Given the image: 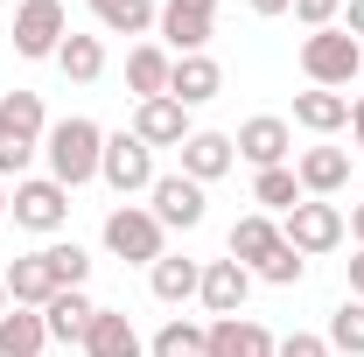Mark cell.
Wrapping results in <instances>:
<instances>
[{
    "label": "cell",
    "mask_w": 364,
    "mask_h": 357,
    "mask_svg": "<svg viewBox=\"0 0 364 357\" xmlns=\"http://www.w3.org/2000/svg\"><path fill=\"white\" fill-rule=\"evenodd\" d=\"M273 357H329V336H309V329H294V336H280Z\"/></svg>",
    "instance_id": "obj_34"
},
{
    "label": "cell",
    "mask_w": 364,
    "mask_h": 357,
    "mask_svg": "<svg viewBox=\"0 0 364 357\" xmlns=\"http://www.w3.org/2000/svg\"><path fill=\"white\" fill-rule=\"evenodd\" d=\"M134 134L147 140V147H182L196 127H189V105H176V98H140L134 105Z\"/></svg>",
    "instance_id": "obj_13"
},
{
    "label": "cell",
    "mask_w": 364,
    "mask_h": 357,
    "mask_svg": "<svg viewBox=\"0 0 364 357\" xmlns=\"http://www.w3.org/2000/svg\"><path fill=\"white\" fill-rule=\"evenodd\" d=\"M231 147H238L252 169H287V147H294V134H287V119L259 112V119H245V127L231 134Z\"/></svg>",
    "instance_id": "obj_12"
},
{
    "label": "cell",
    "mask_w": 364,
    "mask_h": 357,
    "mask_svg": "<svg viewBox=\"0 0 364 357\" xmlns=\"http://www.w3.org/2000/svg\"><path fill=\"white\" fill-rule=\"evenodd\" d=\"M252 14H267V21L273 14H294V0H252Z\"/></svg>",
    "instance_id": "obj_36"
},
{
    "label": "cell",
    "mask_w": 364,
    "mask_h": 357,
    "mask_svg": "<svg viewBox=\"0 0 364 357\" xmlns=\"http://www.w3.org/2000/svg\"><path fill=\"white\" fill-rule=\"evenodd\" d=\"M273 336L267 322H252V315H218L210 329H203V357H273Z\"/></svg>",
    "instance_id": "obj_9"
},
{
    "label": "cell",
    "mask_w": 364,
    "mask_h": 357,
    "mask_svg": "<svg viewBox=\"0 0 364 357\" xmlns=\"http://www.w3.org/2000/svg\"><path fill=\"white\" fill-rule=\"evenodd\" d=\"M105 252L127 260V267H154V260H161V218L140 211V203L105 211Z\"/></svg>",
    "instance_id": "obj_3"
},
{
    "label": "cell",
    "mask_w": 364,
    "mask_h": 357,
    "mask_svg": "<svg viewBox=\"0 0 364 357\" xmlns=\"http://www.w3.org/2000/svg\"><path fill=\"white\" fill-rule=\"evenodd\" d=\"M7 211H14L21 231H63V218H70V189H63L56 176H21L14 196H7Z\"/></svg>",
    "instance_id": "obj_5"
},
{
    "label": "cell",
    "mask_w": 364,
    "mask_h": 357,
    "mask_svg": "<svg viewBox=\"0 0 364 357\" xmlns=\"http://www.w3.org/2000/svg\"><path fill=\"white\" fill-rule=\"evenodd\" d=\"M56 70H63L70 85H98V78H105V43H98V36H63Z\"/></svg>",
    "instance_id": "obj_27"
},
{
    "label": "cell",
    "mask_w": 364,
    "mask_h": 357,
    "mask_svg": "<svg viewBox=\"0 0 364 357\" xmlns=\"http://www.w3.org/2000/svg\"><path fill=\"white\" fill-rule=\"evenodd\" d=\"M280 245H287V238H280V224H273L267 211H252V218H238V224H231V260H238L245 273H259L273 252H280Z\"/></svg>",
    "instance_id": "obj_15"
},
{
    "label": "cell",
    "mask_w": 364,
    "mask_h": 357,
    "mask_svg": "<svg viewBox=\"0 0 364 357\" xmlns=\"http://www.w3.org/2000/svg\"><path fill=\"white\" fill-rule=\"evenodd\" d=\"M43 252H49V267H56V280H63V287H85L91 252L77 245V238H56V245H43Z\"/></svg>",
    "instance_id": "obj_31"
},
{
    "label": "cell",
    "mask_w": 364,
    "mask_h": 357,
    "mask_svg": "<svg viewBox=\"0 0 364 357\" xmlns=\"http://www.w3.org/2000/svg\"><path fill=\"white\" fill-rule=\"evenodd\" d=\"M350 134H358V147H364V98L350 105Z\"/></svg>",
    "instance_id": "obj_39"
},
{
    "label": "cell",
    "mask_w": 364,
    "mask_h": 357,
    "mask_svg": "<svg viewBox=\"0 0 364 357\" xmlns=\"http://www.w3.org/2000/svg\"><path fill=\"white\" fill-rule=\"evenodd\" d=\"M336 14H343V0H294V21L316 36V28H336Z\"/></svg>",
    "instance_id": "obj_33"
},
{
    "label": "cell",
    "mask_w": 364,
    "mask_h": 357,
    "mask_svg": "<svg viewBox=\"0 0 364 357\" xmlns=\"http://www.w3.org/2000/svg\"><path fill=\"white\" fill-rule=\"evenodd\" d=\"M252 203L287 218V211L301 203V176H294V169H259V176H252Z\"/></svg>",
    "instance_id": "obj_28"
},
{
    "label": "cell",
    "mask_w": 364,
    "mask_h": 357,
    "mask_svg": "<svg viewBox=\"0 0 364 357\" xmlns=\"http://www.w3.org/2000/svg\"><path fill=\"white\" fill-rule=\"evenodd\" d=\"M147 196H154L161 231H168V224H176V231H196V224H203V182H189L182 169H176V176H154V189H147Z\"/></svg>",
    "instance_id": "obj_11"
},
{
    "label": "cell",
    "mask_w": 364,
    "mask_h": 357,
    "mask_svg": "<svg viewBox=\"0 0 364 357\" xmlns=\"http://www.w3.org/2000/svg\"><path fill=\"white\" fill-rule=\"evenodd\" d=\"M294 176H301V196H336V189L350 182V154H343V147H309V154L294 161Z\"/></svg>",
    "instance_id": "obj_20"
},
{
    "label": "cell",
    "mask_w": 364,
    "mask_h": 357,
    "mask_svg": "<svg viewBox=\"0 0 364 357\" xmlns=\"http://www.w3.org/2000/svg\"><path fill=\"white\" fill-rule=\"evenodd\" d=\"M218 91H225L218 56H176V70H168V98L176 105H210Z\"/></svg>",
    "instance_id": "obj_16"
},
{
    "label": "cell",
    "mask_w": 364,
    "mask_h": 357,
    "mask_svg": "<svg viewBox=\"0 0 364 357\" xmlns=\"http://www.w3.org/2000/svg\"><path fill=\"white\" fill-rule=\"evenodd\" d=\"M0 211H7V182H0Z\"/></svg>",
    "instance_id": "obj_41"
},
{
    "label": "cell",
    "mask_w": 364,
    "mask_h": 357,
    "mask_svg": "<svg viewBox=\"0 0 364 357\" xmlns=\"http://www.w3.org/2000/svg\"><path fill=\"white\" fill-rule=\"evenodd\" d=\"M245 294H252V273L238 267V260H210V267H203L196 302H203L210 315H245Z\"/></svg>",
    "instance_id": "obj_14"
},
{
    "label": "cell",
    "mask_w": 364,
    "mask_h": 357,
    "mask_svg": "<svg viewBox=\"0 0 364 357\" xmlns=\"http://www.w3.org/2000/svg\"><path fill=\"white\" fill-rule=\"evenodd\" d=\"M294 127H309V134H336V127H350V98L343 91H294Z\"/></svg>",
    "instance_id": "obj_23"
},
{
    "label": "cell",
    "mask_w": 364,
    "mask_h": 357,
    "mask_svg": "<svg viewBox=\"0 0 364 357\" xmlns=\"http://www.w3.org/2000/svg\"><path fill=\"white\" fill-rule=\"evenodd\" d=\"M176 154H182V176H189V182H218V176L231 169V161H238L231 134H189V140L176 147Z\"/></svg>",
    "instance_id": "obj_17"
},
{
    "label": "cell",
    "mask_w": 364,
    "mask_h": 357,
    "mask_svg": "<svg viewBox=\"0 0 364 357\" xmlns=\"http://www.w3.org/2000/svg\"><path fill=\"white\" fill-rule=\"evenodd\" d=\"M0 315H7V280H0Z\"/></svg>",
    "instance_id": "obj_40"
},
{
    "label": "cell",
    "mask_w": 364,
    "mask_h": 357,
    "mask_svg": "<svg viewBox=\"0 0 364 357\" xmlns=\"http://www.w3.org/2000/svg\"><path fill=\"white\" fill-rule=\"evenodd\" d=\"M154 357H203V322H182V315H168V322L154 329Z\"/></svg>",
    "instance_id": "obj_29"
},
{
    "label": "cell",
    "mask_w": 364,
    "mask_h": 357,
    "mask_svg": "<svg viewBox=\"0 0 364 357\" xmlns=\"http://www.w3.org/2000/svg\"><path fill=\"white\" fill-rule=\"evenodd\" d=\"M0 280H7V302H14V309H49V302L63 294V280H56V267H49V252H21Z\"/></svg>",
    "instance_id": "obj_10"
},
{
    "label": "cell",
    "mask_w": 364,
    "mask_h": 357,
    "mask_svg": "<svg viewBox=\"0 0 364 357\" xmlns=\"http://www.w3.org/2000/svg\"><path fill=\"white\" fill-rule=\"evenodd\" d=\"M301 70H309V85L336 91V85H350V78H364V43L343 36V28H316L301 43Z\"/></svg>",
    "instance_id": "obj_2"
},
{
    "label": "cell",
    "mask_w": 364,
    "mask_h": 357,
    "mask_svg": "<svg viewBox=\"0 0 364 357\" xmlns=\"http://www.w3.org/2000/svg\"><path fill=\"white\" fill-rule=\"evenodd\" d=\"M280 238H287L301 260H316V252H336V245H343V211H336L329 196H301V203L287 211V224H280Z\"/></svg>",
    "instance_id": "obj_4"
},
{
    "label": "cell",
    "mask_w": 364,
    "mask_h": 357,
    "mask_svg": "<svg viewBox=\"0 0 364 357\" xmlns=\"http://www.w3.org/2000/svg\"><path fill=\"white\" fill-rule=\"evenodd\" d=\"M168 70H176V56L161 43H134L127 49V85H134L140 98H168Z\"/></svg>",
    "instance_id": "obj_22"
},
{
    "label": "cell",
    "mask_w": 364,
    "mask_h": 357,
    "mask_svg": "<svg viewBox=\"0 0 364 357\" xmlns=\"http://www.w3.org/2000/svg\"><path fill=\"white\" fill-rule=\"evenodd\" d=\"M91 315H98V302H91L85 287H63V294L43 309V322H49V336H56V343H85Z\"/></svg>",
    "instance_id": "obj_21"
},
{
    "label": "cell",
    "mask_w": 364,
    "mask_h": 357,
    "mask_svg": "<svg viewBox=\"0 0 364 357\" xmlns=\"http://www.w3.org/2000/svg\"><path fill=\"white\" fill-rule=\"evenodd\" d=\"M350 294H358V302H364V252H358V260H350Z\"/></svg>",
    "instance_id": "obj_38"
},
{
    "label": "cell",
    "mask_w": 364,
    "mask_h": 357,
    "mask_svg": "<svg viewBox=\"0 0 364 357\" xmlns=\"http://www.w3.org/2000/svg\"><path fill=\"white\" fill-rule=\"evenodd\" d=\"M85 7L98 14V28H105V36H147V28H154V14H161L154 0H85Z\"/></svg>",
    "instance_id": "obj_26"
},
{
    "label": "cell",
    "mask_w": 364,
    "mask_h": 357,
    "mask_svg": "<svg viewBox=\"0 0 364 357\" xmlns=\"http://www.w3.org/2000/svg\"><path fill=\"white\" fill-rule=\"evenodd\" d=\"M98 176L112 182L119 196H140V189H154V147H147L140 134H105Z\"/></svg>",
    "instance_id": "obj_6"
},
{
    "label": "cell",
    "mask_w": 364,
    "mask_h": 357,
    "mask_svg": "<svg viewBox=\"0 0 364 357\" xmlns=\"http://www.w3.org/2000/svg\"><path fill=\"white\" fill-rule=\"evenodd\" d=\"M43 343H49L43 309H14V315H0V357H43Z\"/></svg>",
    "instance_id": "obj_25"
},
{
    "label": "cell",
    "mask_w": 364,
    "mask_h": 357,
    "mask_svg": "<svg viewBox=\"0 0 364 357\" xmlns=\"http://www.w3.org/2000/svg\"><path fill=\"white\" fill-rule=\"evenodd\" d=\"M301 267H309V260H301L294 245H280L267 267H259V280H273V287H294V280H301Z\"/></svg>",
    "instance_id": "obj_32"
},
{
    "label": "cell",
    "mask_w": 364,
    "mask_h": 357,
    "mask_svg": "<svg viewBox=\"0 0 364 357\" xmlns=\"http://www.w3.org/2000/svg\"><path fill=\"white\" fill-rule=\"evenodd\" d=\"M43 154H49V176L63 189H85L98 176V154H105V127L85 119V112H70V119H56L43 134Z\"/></svg>",
    "instance_id": "obj_1"
},
{
    "label": "cell",
    "mask_w": 364,
    "mask_h": 357,
    "mask_svg": "<svg viewBox=\"0 0 364 357\" xmlns=\"http://www.w3.org/2000/svg\"><path fill=\"white\" fill-rule=\"evenodd\" d=\"M140 351H147V343H140V329H134L119 309H98V315H91L85 357H140Z\"/></svg>",
    "instance_id": "obj_19"
},
{
    "label": "cell",
    "mask_w": 364,
    "mask_h": 357,
    "mask_svg": "<svg viewBox=\"0 0 364 357\" xmlns=\"http://www.w3.org/2000/svg\"><path fill=\"white\" fill-rule=\"evenodd\" d=\"M63 36H70L63 0H21L14 7V56H56Z\"/></svg>",
    "instance_id": "obj_7"
},
{
    "label": "cell",
    "mask_w": 364,
    "mask_h": 357,
    "mask_svg": "<svg viewBox=\"0 0 364 357\" xmlns=\"http://www.w3.org/2000/svg\"><path fill=\"white\" fill-rule=\"evenodd\" d=\"M147 287H154V302L182 309V302H189V294L203 287V267H196V260H168V252H161V260L147 267Z\"/></svg>",
    "instance_id": "obj_24"
},
{
    "label": "cell",
    "mask_w": 364,
    "mask_h": 357,
    "mask_svg": "<svg viewBox=\"0 0 364 357\" xmlns=\"http://www.w3.org/2000/svg\"><path fill=\"white\" fill-rule=\"evenodd\" d=\"M343 231H350V238L364 245V203H350V218H343Z\"/></svg>",
    "instance_id": "obj_37"
},
{
    "label": "cell",
    "mask_w": 364,
    "mask_h": 357,
    "mask_svg": "<svg viewBox=\"0 0 364 357\" xmlns=\"http://www.w3.org/2000/svg\"><path fill=\"white\" fill-rule=\"evenodd\" d=\"M343 36H358V43H364V0H343Z\"/></svg>",
    "instance_id": "obj_35"
},
{
    "label": "cell",
    "mask_w": 364,
    "mask_h": 357,
    "mask_svg": "<svg viewBox=\"0 0 364 357\" xmlns=\"http://www.w3.org/2000/svg\"><path fill=\"white\" fill-rule=\"evenodd\" d=\"M329 351L364 357V302H343V309L329 315Z\"/></svg>",
    "instance_id": "obj_30"
},
{
    "label": "cell",
    "mask_w": 364,
    "mask_h": 357,
    "mask_svg": "<svg viewBox=\"0 0 364 357\" xmlns=\"http://www.w3.org/2000/svg\"><path fill=\"white\" fill-rule=\"evenodd\" d=\"M0 7H21V0H0Z\"/></svg>",
    "instance_id": "obj_42"
},
{
    "label": "cell",
    "mask_w": 364,
    "mask_h": 357,
    "mask_svg": "<svg viewBox=\"0 0 364 357\" xmlns=\"http://www.w3.org/2000/svg\"><path fill=\"white\" fill-rule=\"evenodd\" d=\"M154 21H161V36H168L176 56H203L210 28H218V0H161Z\"/></svg>",
    "instance_id": "obj_8"
},
{
    "label": "cell",
    "mask_w": 364,
    "mask_h": 357,
    "mask_svg": "<svg viewBox=\"0 0 364 357\" xmlns=\"http://www.w3.org/2000/svg\"><path fill=\"white\" fill-rule=\"evenodd\" d=\"M49 119H43V91H7L0 98V140H21V147H43Z\"/></svg>",
    "instance_id": "obj_18"
}]
</instances>
